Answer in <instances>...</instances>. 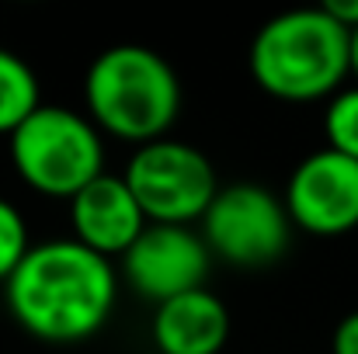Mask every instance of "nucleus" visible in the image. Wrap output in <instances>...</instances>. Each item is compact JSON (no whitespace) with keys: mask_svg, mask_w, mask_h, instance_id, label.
I'll list each match as a JSON object with an SVG mask.
<instances>
[{"mask_svg":"<svg viewBox=\"0 0 358 354\" xmlns=\"http://www.w3.org/2000/svg\"><path fill=\"white\" fill-rule=\"evenodd\" d=\"M213 253L192 226L150 223L139 239L119 257V278L153 306L178 299L185 292L206 288Z\"/></svg>","mask_w":358,"mask_h":354,"instance_id":"obj_7","label":"nucleus"},{"mask_svg":"<svg viewBox=\"0 0 358 354\" xmlns=\"http://www.w3.org/2000/svg\"><path fill=\"white\" fill-rule=\"evenodd\" d=\"M352 77H355V84H358V28L352 31Z\"/></svg>","mask_w":358,"mask_h":354,"instance_id":"obj_16","label":"nucleus"},{"mask_svg":"<svg viewBox=\"0 0 358 354\" xmlns=\"http://www.w3.org/2000/svg\"><path fill=\"white\" fill-rule=\"evenodd\" d=\"M324 139L327 149L358 160V84L341 87L324 108Z\"/></svg>","mask_w":358,"mask_h":354,"instance_id":"obj_12","label":"nucleus"},{"mask_svg":"<svg viewBox=\"0 0 358 354\" xmlns=\"http://www.w3.org/2000/svg\"><path fill=\"white\" fill-rule=\"evenodd\" d=\"M341 28H348V31H355L358 28V0H327V3H320Z\"/></svg>","mask_w":358,"mask_h":354,"instance_id":"obj_15","label":"nucleus"},{"mask_svg":"<svg viewBox=\"0 0 358 354\" xmlns=\"http://www.w3.org/2000/svg\"><path fill=\"white\" fill-rule=\"evenodd\" d=\"M292 230L310 236H345L358 230V160L334 149L303 156L282 191Z\"/></svg>","mask_w":358,"mask_h":354,"instance_id":"obj_8","label":"nucleus"},{"mask_svg":"<svg viewBox=\"0 0 358 354\" xmlns=\"http://www.w3.org/2000/svg\"><path fill=\"white\" fill-rule=\"evenodd\" d=\"M157 354H220L230 341V309L213 288H195L153 306Z\"/></svg>","mask_w":358,"mask_h":354,"instance_id":"obj_10","label":"nucleus"},{"mask_svg":"<svg viewBox=\"0 0 358 354\" xmlns=\"http://www.w3.org/2000/svg\"><path fill=\"white\" fill-rule=\"evenodd\" d=\"M115 260L73 236L42 239L7 278L3 299L14 323L45 344H84L105 330L119 306Z\"/></svg>","mask_w":358,"mask_h":354,"instance_id":"obj_1","label":"nucleus"},{"mask_svg":"<svg viewBox=\"0 0 358 354\" xmlns=\"http://www.w3.org/2000/svg\"><path fill=\"white\" fill-rule=\"evenodd\" d=\"M331 354H358V309L348 313L331 337Z\"/></svg>","mask_w":358,"mask_h":354,"instance_id":"obj_14","label":"nucleus"},{"mask_svg":"<svg viewBox=\"0 0 358 354\" xmlns=\"http://www.w3.org/2000/svg\"><path fill=\"white\" fill-rule=\"evenodd\" d=\"M7 156L28 191L70 202L105 174V135L77 108L42 105L7 135Z\"/></svg>","mask_w":358,"mask_h":354,"instance_id":"obj_4","label":"nucleus"},{"mask_svg":"<svg viewBox=\"0 0 358 354\" xmlns=\"http://www.w3.org/2000/svg\"><path fill=\"white\" fill-rule=\"evenodd\" d=\"M247 66L254 84L275 101H331L352 77V31L324 7L282 10L254 31Z\"/></svg>","mask_w":358,"mask_h":354,"instance_id":"obj_2","label":"nucleus"},{"mask_svg":"<svg viewBox=\"0 0 358 354\" xmlns=\"http://www.w3.org/2000/svg\"><path fill=\"white\" fill-rule=\"evenodd\" d=\"M42 105L45 101H42L38 73L31 70V63L17 56L14 49L0 45V135H10Z\"/></svg>","mask_w":358,"mask_h":354,"instance_id":"obj_11","label":"nucleus"},{"mask_svg":"<svg viewBox=\"0 0 358 354\" xmlns=\"http://www.w3.org/2000/svg\"><path fill=\"white\" fill-rule=\"evenodd\" d=\"M31 230H28V219L24 212L0 195V285H7V278L21 267V260L28 257L31 250Z\"/></svg>","mask_w":358,"mask_h":354,"instance_id":"obj_13","label":"nucleus"},{"mask_svg":"<svg viewBox=\"0 0 358 354\" xmlns=\"http://www.w3.org/2000/svg\"><path fill=\"white\" fill-rule=\"evenodd\" d=\"M66 212H70V236L108 260H119L150 226L125 177L108 170L98 181H91L84 191H77L66 202Z\"/></svg>","mask_w":358,"mask_h":354,"instance_id":"obj_9","label":"nucleus"},{"mask_svg":"<svg viewBox=\"0 0 358 354\" xmlns=\"http://www.w3.org/2000/svg\"><path fill=\"white\" fill-rule=\"evenodd\" d=\"M199 233L209 253L234 267H268L292 239V223L282 195L264 184H227L206 209Z\"/></svg>","mask_w":358,"mask_h":354,"instance_id":"obj_6","label":"nucleus"},{"mask_svg":"<svg viewBox=\"0 0 358 354\" xmlns=\"http://www.w3.org/2000/svg\"><path fill=\"white\" fill-rule=\"evenodd\" d=\"M122 177L136 195L146 223L160 226L202 223L206 209L223 188L213 160L199 146L174 135L136 146Z\"/></svg>","mask_w":358,"mask_h":354,"instance_id":"obj_5","label":"nucleus"},{"mask_svg":"<svg viewBox=\"0 0 358 354\" xmlns=\"http://www.w3.org/2000/svg\"><path fill=\"white\" fill-rule=\"evenodd\" d=\"M84 115L98 125L101 135L129 146L167 139L181 115L178 70L150 45H108L84 73Z\"/></svg>","mask_w":358,"mask_h":354,"instance_id":"obj_3","label":"nucleus"}]
</instances>
